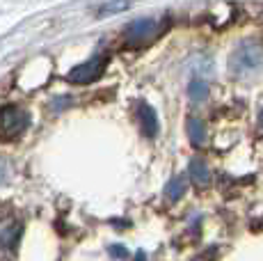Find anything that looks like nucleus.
<instances>
[{"label":"nucleus","mask_w":263,"mask_h":261,"mask_svg":"<svg viewBox=\"0 0 263 261\" xmlns=\"http://www.w3.org/2000/svg\"><path fill=\"white\" fill-rule=\"evenodd\" d=\"M229 69L236 76H250L263 69V46L254 42L240 44L229 58Z\"/></svg>","instance_id":"1"},{"label":"nucleus","mask_w":263,"mask_h":261,"mask_svg":"<svg viewBox=\"0 0 263 261\" xmlns=\"http://www.w3.org/2000/svg\"><path fill=\"white\" fill-rule=\"evenodd\" d=\"M30 117L28 113L16 105H3L0 108V140H16L28 130Z\"/></svg>","instance_id":"2"},{"label":"nucleus","mask_w":263,"mask_h":261,"mask_svg":"<svg viewBox=\"0 0 263 261\" xmlns=\"http://www.w3.org/2000/svg\"><path fill=\"white\" fill-rule=\"evenodd\" d=\"M160 32H163V23L160 21H156V18H140V21L128 26L124 34V42L130 48H142L146 44L156 42Z\"/></svg>","instance_id":"3"},{"label":"nucleus","mask_w":263,"mask_h":261,"mask_svg":"<svg viewBox=\"0 0 263 261\" xmlns=\"http://www.w3.org/2000/svg\"><path fill=\"white\" fill-rule=\"evenodd\" d=\"M105 67H108V58H105V55H94V58H89L87 62L73 67L71 71L67 73V80H69V83H73V85L96 83V80L103 76Z\"/></svg>","instance_id":"4"},{"label":"nucleus","mask_w":263,"mask_h":261,"mask_svg":"<svg viewBox=\"0 0 263 261\" xmlns=\"http://www.w3.org/2000/svg\"><path fill=\"white\" fill-rule=\"evenodd\" d=\"M18 234H21V222L14 220V215L0 218V245H3V248L14 245V240L18 238Z\"/></svg>","instance_id":"5"},{"label":"nucleus","mask_w":263,"mask_h":261,"mask_svg":"<svg viewBox=\"0 0 263 261\" xmlns=\"http://www.w3.org/2000/svg\"><path fill=\"white\" fill-rule=\"evenodd\" d=\"M140 124H142V133L149 140L158 135V115L149 103H140Z\"/></svg>","instance_id":"6"},{"label":"nucleus","mask_w":263,"mask_h":261,"mask_svg":"<svg viewBox=\"0 0 263 261\" xmlns=\"http://www.w3.org/2000/svg\"><path fill=\"white\" fill-rule=\"evenodd\" d=\"M188 97L192 103H204L209 99V83L204 78H192L188 85Z\"/></svg>","instance_id":"7"},{"label":"nucleus","mask_w":263,"mask_h":261,"mask_svg":"<svg viewBox=\"0 0 263 261\" xmlns=\"http://www.w3.org/2000/svg\"><path fill=\"white\" fill-rule=\"evenodd\" d=\"M188 138H190V142L195 144V147H199V144H204V140H206V128H204V122H201L199 117H190L188 119Z\"/></svg>","instance_id":"8"},{"label":"nucleus","mask_w":263,"mask_h":261,"mask_svg":"<svg viewBox=\"0 0 263 261\" xmlns=\"http://www.w3.org/2000/svg\"><path fill=\"white\" fill-rule=\"evenodd\" d=\"M190 177H192V181H195L197 185H209L211 183L209 167H206V163L204 160H199V158L190 163Z\"/></svg>","instance_id":"9"},{"label":"nucleus","mask_w":263,"mask_h":261,"mask_svg":"<svg viewBox=\"0 0 263 261\" xmlns=\"http://www.w3.org/2000/svg\"><path fill=\"white\" fill-rule=\"evenodd\" d=\"M185 188H188V179H185L183 174H179V177L170 179V183L165 185V193H167V197L172 199V202H176L179 197H183Z\"/></svg>","instance_id":"10"},{"label":"nucleus","mask_w":263,"mask_h":261,"mask_svg":"<svg viewBox=\"0 0 263 261\" xmlns=\"http://www.w3.org/2000/svg\"><path fill=\"white\" fill-rule=\"evenodd\" d=\"M128 5V0H115V3H108V5H103V7L99 9V16H110V14H117L121 12V9Z\"/></svg>","instance_id":"11"},{"label":"nucleus","mask_w":263,"mask_h":261,"mask_svg":"<svg viewBox=\"0 0 263 261\" xmlns=\"http://www.w3.org/2000/svg\"><path fill=\"white\" fill-rule=\"evenodd\" d=\"M5 177H7V163H5V160L0 158V183L5 181Z\"/></svg>","instance_id":"12"},{"label":"nucleus","mask_w":263,"mask_h":261,"mask_svg":"<svg viewBox=\"0 0 263 261\" xmlns=\"http://www.w3.org/2000/svg\"><path fill=\"white\" fill-rule=\"evenodd\" d=\"M259 124H261V128H263V108H261V113H259Z\"/></svg>","instance_id":"13"}]
</instances>
